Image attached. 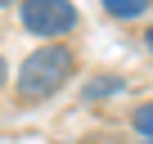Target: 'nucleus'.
Listing matches in <instances>:
<instances>
[{"label":"nucleus","instance_id":"obj_6","mask_svg":"<svg viewBox=\"0 0 153 144\" xmlns=\"http://www.w3.org/2000/svg\"><path fill=\"white\" fill-rule=\"evenodd\" d=\"M5 81H9V63H5V54H0V90H5Z\"/></svg>","mask_w":153,"mask_h":144},{"label":"nucleus","instance_id":"obj_2","mask_svg":"<svg viewBox=\"0 0 153 144\" xmlns=\"http://www.w3.org/2000/svg\"><path fill=\"white\" fill-rule=\"evenodd\" d=\"M18 18H23V27L32 32V36H41V41H59V36H68L72 27H76V5L72 0H27V5H18Z\"/></svg>","mask_w":153,"mask_h":144},{"label":"nucleus","instance_id":"obj_5","mask_svg":"<svg viewBox=\"0 0 153 144\" xmlns=\"http://www.w3.org/2000/svg\"><path fill=\"white\" fill-rule=\"evenodd\" d=\"M131 122H135V131H140L144 140H153V104H140V108L131 113Z\"/></svg>","mask_w":153,"mask_h":144},{"label":"nucleus","instance_id":"obj_8","mask_svg":"<svg viewBox=\"0 0 153 144\" xmlns=\"http://www.w3.org/2000/svg\"><path fill=\"white\" fill-rule=\"evenodd\" d=\"M144 144H153V140H144Z\"/></svg>","mask_w":153,"mask_h":144},{"label":"nucleus","instance_id":"obj_4","mask_svg":"<svg viewBox=\"0 0 153 144\" xmlns=\"http://www.w3.org/2000/svg\"><path fill=\"white\" fill-rule=\"evenodd\" d=\"M126 81L122 77H104V81H95V86H86V99H104V95H117Z\"/></svg>","mask_w":153,"mask_h":144},{"label":"nucleus","instance_id":"obj_3","mask_svg":"<svg viewBox=\"0 0 153 144\" xmlns=\"http://www.w3.org/2000/svg\"><path fill=\"white\" fill-rule=\"evenodd\" d=\"M153 0H104V14L108 18H144Z\"/></svg>","mask_w":153,"mask_h":144},{"label":"nucleus","instance_id":"obj_7","mask_svg":"<svg viewBox=\"0 0 153 144\" xmlns=\"http://www.w3.org/2000/svg\"><path fill=\"white\" fill-rule=\"evenodd\" d=\"M144 45H149V54H153V27H149V32H144Z\"/></svg>","mask_w":153,"mask_h":144},{"label":"nucleus","instance_id":"obj_1","mask_svg":"<svg viewBox=\"0 0 153 144\" xmlns=\"http://www.w3.org/2000/svg\"><path fill=\"white\" fill-rule=\"evenodd\" d=\"M72 77H76V50L63 45V41H45V45H36L18 63V72H14V95H18V104H45Z\"/></svg>","mask_w":153,"mask_h":144}]
</instances>
